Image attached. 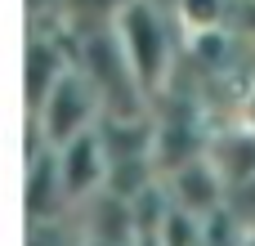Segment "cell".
<instances>
[{"mask_svg": "<svg viewBox=\"0 0 255 246\" xmlns=\"http://www.w3.org/2000/svg\"><path fill=\"white\" fill-rule=\"evenodd\" d=\"M161 188H166V197L179 206V211H188V215H215L220 206H224V193H229V184H224V175H220V166L211 161V152L206 157H197V161H184V166H175L170 175H161Z\"/></svg>", "mask_w": 255, "mask_h": 246, "instance_id": "5", "label": "cell"}, {"mask_svg": "<svg viewBox=\"0 0 255 246\" xmlns=\"http://www.w3.org/2000/svg\"><path fill=\"white\" fill-rule=\"evenodd\" d=\"M27 246H85V229L76 211L58 220H27Z\"/></svg>", "mask_w": 255, "mask_h": 246, "instance_id": "9", "label": "cell"}, {"mask_svg": "<svg viewBox=\"0 0 255 246\" xmlns=\"http://www.w3.org/2000/svg\"><path fill=\"white\" fill-rule=\"evenodd\" d=\"M72 67H76V54H67L54 31H31V40H27V76H22L27 117H36L45 108V99L63 85V76Z\"/></svg>", "mask_w": 255, "mask_h": 246, "instance_id": "6", "label": "cell"}, {"mask_svg": "<svg viewBox=\"0 0 255 246\" xmlns=\"http://www.w3.org/2000/svg\"><path fill=\"white\" fill-rule=\"evenodd\" d=\"M27 121H36V130L45 134L49 148H63V143H72V139L99 130V121H103V103H99L94 85L85 81V72L72 67V72L63 76V85L45 99V108H40L36 117H27Z\"/></svg>", "mask_w": 255, "mask_h": 246, "instance_id": "3", "label": "cell"}, {"mask_svg": "<svg viewBox=\"0 0 255 246\" xmlns=\"http://www.w3.org/2000/svg\"><path fill=\"white\" fill-rule=\"evenodd\" d=\"M211 161L220 166L224 184H238L255 175V130L251 125H229L220 134H211Z\"/></svg>", "mask_w": 255, "mask_h": 246, "instance_id": "8", "label": "cell"}, {"mask_svg": "<svg viewBox=\"0 0 255 246\" xmlns=\"http://www.w3.org/2000/svg\"><path fill=\"white\" fill-rule=\"evenodd\" d=\"M72 54H76V67L85 72V81H90L94 94H99L103 117H143L148 94H143L139 76L130 72L126 49H121L112 22H94L85 36H76Z\"/></svg>", "mask_w": 255, "mask_h": 246, "instance_id": "2", "label": "cell"}, {"mask_svg": "<svg viewBox=\"0 0 255 246\" xmlns=\"http://www.w3.org/2000/svg\"><path fill=\"white\" fill-rule=\"evenodd\" d=\"M54 157H58V175H63V188H67L72 211L85 206L90 197H99L108 188V148H103L99 130H90V134L54 148Z\"/></svg>", "mask_w": 255, "mask_h": 246, "instance_id": "4", "label": "cell"}, {"mask_svg": "<svg viewBox=\"0 0 255 246\" xmlns=\"http://www.w3.org/2000/svg\"><path fill=\"white\" fill-rule=\"evenodd\" d=\"M22 206H27V220H58V215L72 211L54 148H40L36 157H27V197H22Z\"/></svg>", "mask_w": 255, "mask_h": 246, "instance_id": "7", "label": "cell"}, {"mask_svg": "<svg viewBox=\"0 0 255 246\" xmlns=\"http://www.w3.org/2000/svg\"><path fill=\"white\" fill-rule=\"evenodd\" d=\"M175 13L161 9V4H148V0H126L117 13H112V31L126 49V63L130 72L139 76L143 94L157 99L175 85Z\"/></svg>", "mask_w": 255, "mask_h": 246, "instance_id": "1", "label": "cell"}, {"mask_svg": "<svg viewBox=\"0 0 255 246\" xmlns=\"http://www.w3.org/2000/svg\"><path fill=\"white\" fill-rule=\"evenodd\" d=\"M134 246H161V242H157V238H148V233H143V238H139V242H134Z\"/></svg>", "mask_w": 255, "mask_h": 246, "instance_id": "10", "label": "cell"}, {"mask_svg": "<svg viewBox=\"0 0 255 246\" xmlns=\"http://www.w3.org/2000/svg\"><path fill=\"white\" fill-rule=\"evenodd\" d=\"M85 246H112V242H94V238H85Z\"/></svg>", "mask_w": 255, "mask_h": 246, "instance_id": "11", "label": "cell"}]
</instances>
